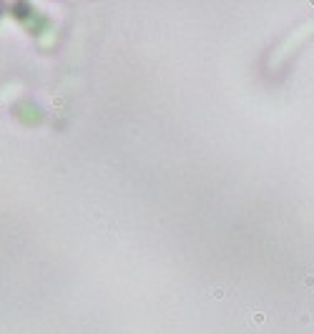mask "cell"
I'll return each instance as SVG.
<instances>
[{
    "mask_svg": "<svg viewBox=\"0 0 314 334\" xmlns=\"http://www.w3.org/2000/svg\"><path fill=\"white\" fill-rule=\"evenodd\" d=\"M311 33H314V23H306V25H304V28H299L294 35H289V40H286V43L276 50V55H271V65H279V63H281V60H284L291 50H296V48L301 45V40H304V38H309Z\"/></svg>",
    "mask_w": 314,
    "mask_h": 334,
    "instance_id": "cell-1",
    "label": "cell"
}]
</instances>
